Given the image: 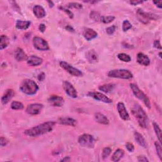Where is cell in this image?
Returning <instances> with one entry per match:
<instances>
[{
    "label": "cell",
    "instance_id": "obj_1",
    "mask_svg": "<svg viewBox=\"0 0 162 162\" xmlns=\"http://www.w3.org/2000/svg\"><path fill=\"white\" fill-rule=\"evenodd\" d=\"M55 123H56L53 121H48L32 128L25 130L24 133L26 136L29 137H38L51 132L53 130Z\"/></svg>",
    "mask_w": 162,
    "mask_h": 162
},
{
    "label": "cell",
    "instance_id": "obj_2",
    "mask_svg": "<svg viewBox=\"0 0 162 162\" xmlns=\"http://www.w3.org/2000/svg\"><path fill=\"white\" fill-rule=\"evenodd\" d=\"M132 115L136 118L140 126L147 128L148 126V118L143 108L138 104H135L131 109Z\"/></svg>",
    "mask_w": 162,
    "mask_h": 162
},
{
    "label": "cell",
    "instance_id": "obj_3",
    "mask_svg": "<svg viewBox=\"0 0 162 162\" xmlns=\"http://www.w3.org/2000/svg\"><path fill=\"white\" fill-rule=\"evenodd\" d=\"M20 89L27 95H34L39 90V87L34 80L25 79L20 84Z\"/></svg>",
    "mask_w": 162,
    "mask_h": 162
},
{
    "label": "cell",
    "instance_id": "obj_4",
    "mask_svg": "<svg viewBox=\"0 0 162 162\" xmlns=\"http://www.w3.org/2000/svg\"><path fill=\"white\" fill-rule=\"evenodd\" d=\"M108 76L112 78H119L122 79H130L133 77V74L128 70L115 69L110 70L108 73Z\"/></svg>",
    "mask_w": 162,
    "mask_h": 162
},
{
    "label": "cell",
    "instance_id": "obj_5",
    "mask_svg": "<svg viewBox=\"0 0 162 162\" xmlns=\"http://www.w3.org/2000/svg\"><path fill=\"white\" fill-rule=\"evenodd\" d=\"M130 86L132 92H133L134 94L136 96V97L139 100H141L144 103V105L148 108H151V103L149 98L147 96L136 84H130Z\"/></svg>",
    "mask_w": 162,
    "mask_h": 162
},
{
    "label": "cell",
    "instance_id": "obj_6",
    "mask_svg": "<svg viewBox=\"0 0 162 162\" xmlns=\"http://www.w3.org/2000/svg\"><path fill=\"white\" fill-rule=\"evenodd\" d=\"M137 15L139 20L145 24H148L151 20H157L159 19L157 15L151 13H147L141 9H139L137 11Z\"/></svg>",
    "mask_w": 162,
    "mask_h": 162
},
{
    "label": "cell",
    "instance_id": "obj_7",
    "mask_svg": "<svg viewBox=\"0 0 162 162\" xmlns=\"http://www.w3.org/2000/svg\"><path fill=\"white\" fill-rule=\"evenodd\" d=\"M78 142L80 146L89 148H94L95 145V139L94 137L87 134L81 135L79 137Z\"/></svg>",
    "mask_w": 162,
    "mask_h": 162
},
{
    "label": "cell",
    "instance_id": "obj_8",
    "mask_svg": "<svg viewBox=\"0 0 162 162\" xmlns=\"http://www.w3.org/2000/svg\"><path fill=\"white\" fill-rule=\"evenodd\" d=\"M60 65L62 69H63L67 71L68 73H70V75H72L73 76L81 77V76H83V73L82 72L79 70V69L72 67V65H70V64H69L67 62L62 61L60 63Z\"/></svg>",
    "mask_w": 162,
    "mask_h": 162
},
{
    "label": "cell",
    "instance_id": "obj_9",
    "mask_svg": "<svg viewBox=\"0 0 162 162\" xmlns=\"http://www.w3.org/2000/svg\"><path fill=\"white\" fill-rule=\"evenodd\" d=\"M33 45L35 49L39 51H46L49 49L48 42L39 37H35L33 38Z\"/></svg>",
    "mask_w": 162,
    "mask_h": 162
},
{
    "label": "cell",
    "instance_id": "obj_10",
    "mask_svg": "<svg viewBox=\"0 0 162 162\" xmlns=\"http://www.w3.org/2000/svg\"><path fill=\"white\" fill-rule=\"evenodd\" d=\"M63 87L65 91L70 97L72 98H76L77 97V93L76 89L67 80H64L63 82Z\"/></svg>",
    "mask_w": 162,
    "mask_h": 162
},
{
    "label": "cell",
    "instance_id": "obj_11",
    "mask_svg": "<svg viewBox=\"0 0 162 162\" xmlns=\"http://www.w3.org/2000/svg\"><path fill=\"white\" fill-rule=\"evenodd\" d=\"M89 96L94 98L96 100H98L100 101H102L105 103H112V100H110L109 98L103 94L98 92H90L87 94Z\"/></svg>",
    "mask_w": 162,
    "mask_h": 162
},
{
    "label": "cell",
    "instance_id": "obj_12",
    "mask_svg": "<svg viewBox=\"0 0 162 162\" xmlns=\"http://www.w3.org/2000/svg\"><path fill=\"white\" fill-rule=\"evenodd\" d=\"M43 108V105L39 103H34L28 105L26 108V112L29 115H35L39 114Z\"/></svg>",
    "mask_w": 162,
    "mask_h": 162
},
{
    "label": "cell",
    "instance_id": "obj_13",
    "mask_svg": "<svg viewBox=\"0 0 162 162\" xmlns=\"http://www.w3.org/2000/svg\"><path fill=\"white\" fill-rule=\"evenodd\" d=\"M49 103L53 106L56 107H61L64 104V100L62 97L59 96L57 95H53L48 100Z\"/></svg>",
    "mask_w": 162,
    "mask_h": 162
},
{
    "label": "cell",
    "instance_id": "obj_14",
    "mask_svg": "<svg viewBox=\"0 0 162 162\" xmlns=\"http://www.w3.org/2000/svg\"><path fill=\"white\" fill-rule=\"evenodd\" d=\"M117 110L122 119L126 121L130 120V116L127 111L126 106H125V105L123 103L120 102L117 104Z\"/></svg>",
    "mask_w": 162,
    "mask_h": 162
},
{
    "label": "cell",
    "instance_id": "obj_15",
    "mask_svg": "<svg viewBox=\"0 0 162 162\" xmlns=\"http://www.w3.org/2000/svg\"><path fill=\"white\" fill-rule=\"evenodd\" d=\"M57 122L64 126H69L75 127L77 125V121L70 117H62L58 119Z\"/></svg>",
    "mask_w": 162,
    "mask_h": 162
},
{
    "label": "cell",
    "instance_id": "obj_16",
    "mask_svg": "<svg viewBox=\"0 0 162 162\" xmlns=\"http://www.w3.org/2000/svg\"><path fill=\"white\" fill-rule=\"evenodd\" d=\"M83 36L87 41H91L98 36V33L90 28H86L83 31Z\"/></svg>",
    "mask_w": 162,
    "mask_h": 162
},
{
    "label": "cell",
    "instance_id": "obj_17",
    "mask_svg": "<svg viewBox=\"0 0 162 162\" xmlns=\"http://www.w3.org/2000/svg\"><path fill=\"white\" fill-rule=\"evenodd\" d=\"M137 62L139 64L143 66H149L150 64V60L149 57L142 53H139L137 55Z\"/></svg>",
    "mask_w": 162,
    "mask_h": 162
},
{
    "label": "cell",
    "instance_id": "obj_18",
    "mask_svg": "<svg viewBox=\"0 0 162 162\" xmlns=\"http://www.w3.org/2000/svg\"><path fill=\"white\" fill-rule=\"evenodd\" d=\"M27 62L29 65L32 66V67H35V66L40 65L42 63L43 60H42V58L40 57H38L35 55H32L27 58Z\"/></svg>",
    "mask_w": 162,
    "mask_h": 162
},
{
    "label": "cell",
    "instance_id": "obj_19",
    "mask_svg": "<svg viewBox=\"0 0 162 162\" xmlns=\"http://www.w3.org/2000/svg\"><path fill=\"white\" fill-rule=\"evenodd\" d=\"M33 12L35 16L38 19H42L46 16V12L40 5H35L33 8Z\"/></svg>",
    "mask_w": 162,
    "mask_h": 162
},
{
    "label": "cell",
    "instance_id": "obj_20",
    "mask_svg": "<svg viewBox=\"0 0 162 162\" xmlns=\"http://www.w3.org/2000/svg\"><path fill=\"white\" fill-rule=\"evenodd\" d=\"M15 95V92L13 89L6 90L5 93L2 98V103L3 105L7 104L13 98Z\"/></svg>",
    "mask_w": 162,
    "mask_h": 162
},
{
    "label": "cell",
    "instance_id": "obj_21",
    "mask_svg": "<svg viewBox=\"0 0 162 162\" xmlns=\"http://www.w3.org/2000/svg\"><path fill=\"white\" fill-rule=\"evenodd\" d=\"M15 59L18 62L27 60V55L25 53L24 50L20 48H18L16 49L15 52Z\"/></svg>",
    "mask_w": 162,
    "mask_h": 162
},
{
    "label": "cell",
    "instance_id": "obj_22",
    "mask_svg": "<svg viewBox=\"0 0 162 162\" xmlns=\"http://www.w3.org/2000/svg\"><path fill=\"white\" fill-rule=\"evenodd\" d=\"M94 119L96 122L103 124V125H108L109 123V120L108 118L101 113H96L94 115Z\"/></svg>",
    "mask_w": 162,
    "mask_h": 162
},
{
    "label": "cell",
    "instance_id": "obj_23",
    "mask_svg": "<svg viewBox=\"0 0 162 162\" xmlns=\"http://www.w3.org/2000/svg\"><path fill=\"white\" fill-rule=\"evenodd\" d=\"M87 60L90 63H96L98 61V55L94 50H90L86 53Z\"/></svg>",
    "mask_w": 162,
    "mask_h": 162
},
{
    "label": "cell",
    "instance_id": "obj_24",
    "mask_svg": "<svg viewBox=\"0 0 162 162\" xmlns=\"http://www.w3.org/2000/svg\"><path fill=\"white\" fill-rule=\"evenodd\" d=\"M134 137H135V140L140 146L143 147V148H146L147 147H148V144H147L145 139L143 137V136L141 134L139 133L138 132H134Z\"/></svg>",
    "mask_w": 162,
    "mask_h": 162
},
{
    "label": "cell",
    "instance_id": "obj_25",
    "mask_svg": "<svg viewBox=\"0 0 162 162\" xmlns=\"http://www.w3.org/2000/svg\"><path fill=\"white\" fill-rule=\"evenodd\" d=\"M123 155H124L123 150L121 149H118L113 154V155L112 157V161L114 162L119 161L121 160V158L123 157Z\"/></svg>",
    "mask_w": 162,
    "mask_h": 162
},
{
    "label": "cell",
    "instance_id": "obj_26",
    "mask_svg": "<svg viewBox=\"0 0 162 162\" xmlns=\"http://www.w3.org/2000/svg\"><path fill=\"white\" fill-rule=\"evenodd\" d=\"M31 25L30 21L17 20L16 22V27L20 30H26Z\"/></svg>",
    "mask_w": 162,
    "mask_h": 162
},
{
    "label": "cell",
    "instance_id": "obj_27",
    "mask_svg": "<svg viewBox=\"0 0 162 162\" xmlns=\"http://www.w3.org/2000/svg\"><path fill=\"white\" fill-rule=\"evenodd\" d=\"M115 87V84H106L99 87V90L104 92L105 93H109L112 92Z\"/></svg>",
    "mask_w": 162,
    "mask_h": 162
},
{
    "label": "cell",
    "instance_id": "obj_28",
    "mask_svg": "<svg viewBox=\"0 0 162 162\" xmlns=\"http://www.w3.org/2000/svg\"><path fill=\"white\" fill-rule=\"evenodd\" d=\"M9 45V39L8 37L5 35H1L0 38V49L3 50L6 48Z\"/></svg>",
    "mask_w": 162,
    "mask_h": 162
},
{
    "label": "cell",
    "instance_id": "obj_29",
    "mask_svg": "<svg viewBox=\"0 0 162 162\" xmlns=\"http://www.w3.org/2000/svg\"><path fill=\"white\" fill-rule=\"evenodd\" d=\"M153 125L154 132H155L156 135L157 136V137L158 139V141L160 143H161V130L159 126L157 123L153 122Z\"/></svg>",
    "mask_w": 162,
    "mask_h": 162
},
{
    "label": "cell",
    "instance_id": "obj_30",
    "mask_svg": "<svg viewBox=\"0 0 162 162\" xmlns=\"http://www.w3.org/2000/svg\"><path fill=\"white\" fill-rule=\"evenodd\" d=\"M11 108L13 110H22L24 108V105L22 103L17 101H14L12 103Z\"/></svg>",
    "mask_w": 162,
    "mask_h": 162
},
{
    "label": "cell",
    "instance_id": "obj_31",
    "mask_svg": "<svg viewBox=\"0 0 162 162\" xmlns=\"http://www.w3.org/2000/svg\"><path fill=\"white\" fill-rule=\"evenodd\" d=\"M115 17L113 16H101L100 21L101 22L104 23V24H110L112 22L115 20Z\"/></svg>",
    "mask_w": 162,
    "mask_h": 162
},
{
    "label": "cell",
    "instance_id": "obj_32",
    "mask_svg": "<svg viewBox=\"0 0 162 162\" xmlns=\"http://www.w3.org/2000/svg\"><path fill=\"white\" fill-rule=\"evenodd\" d=\"M118 58L120 60L123 62H129L131 60V58L129 55L126 54V53H120L118 55Z\"/></svg>",
    "mask_w": 162,
    "mask_h": 162
},
{
    "label": "cell",
    "instance_id": "obj_33",
    "mask_svg": "<svg viewBox=\"0 0 162 162\" xmlns=\"http://www.w3.org/2000/svg\"><path fill=\"white\" fill-rule=\"evenodd\" d=\"M132 24L130 23V22L127 20H124L123 22V24H122V30L123 32H126L129 29H130L132 28Z\"/></svg>",
    "mask_w": 162,
    "mask_h": 162
},
{
    "label": "cell",
    "instance_id": "obj_34",
    "mask_svg": "<svg viewBox=\"0 0 162 162\" xmlns=\"http://www.w3.org/2000/svg\"><path fill=\"white\" fill-rule=\"evenodd\" d=\"M90 17L95 22H98V21H100L101 16L100 15V14L98 12L93 11L90 13Z\"/></svg>",
    "mask_w": 162,
    "mask_h": 162
},
{
    "label": "cell",
    "instance_id": "obj_35",
    "mask_svg": "<svg viewBox=\"0 0 162 162\" xmlns=\"http://www.w3.org/2000/svg\"><path fill=\"white\" fill-rule=\"evenodd\" d=\"M112 153V149L109 148V147H106V148H105L103 150L102 152V157L103 159H105L109 157V155Z\"/></svg>",
    "mask_w": 162,
    "mask_h": 162
},
{
    "label": "cell",
    "instance_id": "obj_36",
    "mask_svg": "<svg viewBox=\"0 0 162 162\" xmlns=\"http://www.w3.org/2000/svg\"><path fill=\"white\" fill-rule=\"evenodd\" d=\"M154 146H155V148L158 157L161 160H162V149L160 144L158 142H155L154 143Z\"/></svg>",
    "mask_w": 162,
    "mask_h": 162
},
{
    "label": "cell",
    "instance_id": "obj_37",
    "mask_svg": "<svg viewBox=\"0 0 162 162\" xmlns=\"http://www.w3.org/2000/svg\"><path fill=\"white\" fill-rule=\"evenodd\" d=\"M68 7L71 8H76L77 10H80L81 8H83V5L78 3H70L68 5Z\"/></svg>",
    "mask_w": 162,
    "mask_h": 162
},
{
    "label": "cell",
    "instance_id": "obj_38",
    "mask_svg": "<svg viewBox=\"0 0 162 162\" xmlns=\"http://www.w3.org/2000/svg\"><path fill=\"white\" fill-rule=\"evenodd\" d=\"M115 30H116V26L115 25H112L111 27H109L106 28V33L108 35H112V34H113L114 33Z\"/></svg>",
    "mask_w": 162,
    "mask_h": 162
},
{
    "label": "cell",
    "instance_id": "obj_39",
    "mask_svg": "<svg viewBox=\"0 0 162 162\" xmlns=\"http://www.w3.org/2000/svg\"><path fill=\"white\" fill-rule=\"evenodd\" d=\"M59 8H60L61 10H63V12H65V13H67V15H69V17L70 18V19H72L73 17V13L70 11V10H69L67 9H65V8H63V6H60L59 7Z\"/></svg>",
    "mask_w": 162,
    "mask_h": 162
},
{
    "label": "cell",
    "instance_id": "obj_40",
    "mask_svg": "<svg viewBox=\"0 0 162 162\" xmlns=\"http://www.w3.org/2000/svg\"><path fill=\"white\" fill-rule=\"evenodd\" d=\"M127 150L129 152H133L134 151V146L133 144H132L130 143H127L126 145Z\"/></svg>",
    "mask_w": 162,
    "mask_h": 162
},
{
    "label": "cell",
    "instance_id": "obj_41",
    "mask_svg": "<svg viewBox=\"0 0 162 162\" xmlns=\"http://www.w3.org/2000/svg\"><path fill=\"white\" fill-rule=\"evenodd\" d=\"M153 46L155 48L159 49H161V44L159 40H155L153 42Z\"/></svg>",
    "mask_w": 162,
    "mask_h": 162
},
{
    "label": "cell",
    "instance_id": "obj_42",
    "mask_svg": "<svg viewBox=\"0 0 162 162\" xmlns=\"http://www.w3.org/2000/svg\"><path fill=\"white\" fill-rule=\"evenodd\" d=\"M137 160L138 161H144V162H148L149 161V160H148V158H147L146 157L144 156H139L138 158H137Z\"/></svg>",
    "mask_w": 162,
    "mask_h": 162
},
{
    "label": "cell",
    "instance_id": "obj_43",
    "mask_svg": "<svg viewBox=\"0 0 162 162\" xmlns=\"http://www.w3.org/2000/svg\"><path fill=\"white\" fill-rule=\"evenodd\" d=\"M7 144H8V141H7V140L5 137H1V146L2 147H4Z\"/></svg>",
    "mask_w": 162,
    "mask_h": 162
},
{
    "label": "cell",
    "instance_id": "obj_44",
    "mask_svg": "<svg viewBox=\"0 0 162 162\" xmlns=\"http://www.w3.org/2000/svg\"><path fill=\"white\" fill-rule=\"evenodd\" d=\"M129 3H130L131 5H132L136 6V5H139V4H141V3H143V1H139V0H137V1H136V0H134V1H130Z\"/></svg>",
    "mask_w": 162,
    "mask_h": 162
},
{
    "label": "cell",
    "instance_id": "obj_45",
    "mask_svg": "<svg viewBox=\"0 0 162 162\" xmlns=\"http://www.w3.org/2000/svg\"><path fill=\"white\" fill-rule=\"evenodd\" d=\"M39 31L40 32H44L46 30V25L44 24H41L39 26Z\"/></svg>",
    "mask_w": 162,
    "mask_h": 162
},
{
    "label": "cell",
    "instance_id": "obj_46",
    "mask_svg": "<svg viewBox=\"0 0 162 162\" xmlns=\"http://www.w3.org/2000/svg\"><path fill=\"white\" fill-rule=\"evenodd\" d=\"M38 80L39 81H43L44 80H45V73H40V74L38 77Z\"/></svg>",
    "mask_w": 162,
    "mask_h": 162
},
{
    "label": "cell",
    "instance_id": "obj_47",
    "mask_svg": "<svg viewBox=\"0 0 162 162\" xmlns=\"http://www.w3.org/2000/svg\"><path fill=\"white\" fill-rule=\"evenodd\" d=\"M153 3H154V5H156L159 8H162V2L161 1H160V2L154 1Z\"/></svg>",
    "mask_w": 162,
    "mask_h": 162
},
{
    "label": "cell",
    "instance_id": "obj_48",
    "mask_svg": "<svg viewBox=\"0 0 162 162\" xmlns=\"http://www.w3.org/2000/svg\"><path fill=\"white\" fill-rule=\"evenodd\" d=\"M66 29L70 32H74V29H73L70 25H67L66 27Z\"/></svg>",
    "mask_w": 162,
    "mask_h": 162
},
{
    "label": "cell",
    "instance_id": "obj_49",
    "mask_svg": "<svg viewBox=\"0 0 162 162\" xmlns=\"http://www.w3.org/2000/svg\"><path fill=\"white\" fill-rule=\"evenodd\" d=\"M62 161H70V158L69 157H65L63 160H62Z\"/></svg>",
    "mask_w": 162,
    "mask_h": 162
},
{
    "label": "cell",
    "instance_id": "obj_50",
    "mask_svg": "<svg viewBox=\"0 0 162 162\" xmlns=\"http://www.w3.org/2000/svg\"><path fill=\"white\" fill-rule=\"evenodd\" d=\"M48 3H49V7H50V8H52V7L54 6V4H53V3L52 2L48 1Z\"/></svg>",
    "mask_w": 162,
    "mask_h": 162
},
{
    "label": "cell",
    "instance_id": "obj_51",
    "mask_svg": "<svg viewBox=\"0 0 162 162\" xmlns=\"http://www.w3.org/2000/svg\"><path fill=\"white\" fill-rule=\"evenodd\" d=\"M161 53H160L159 55H160V58H161Z\"/></svg>",
    "mask_w": 162,
    "mask_h": 162
}]
</instances>
